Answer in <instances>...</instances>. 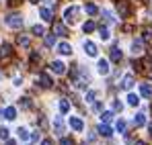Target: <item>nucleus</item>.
Returning <instances> with one entry per match:
<instances>
[{"label": "nucleus", "instance_id": "obj_26", "mask_svg": "<svg viewBox=\"0 0 152 145\" xmlns=\"http://www.w3.org/2000/svg\"><path fill=\"white\" fill-rule=\"evenodd\" d=\"M31 31H33V35H37V37H43V35H45V29H43L41 25H35Z\"/></svg>", "mask_w": 152, "mask_h": 145}, {"label": "nucleus", "instance_id": "obj_33", "mask_svg": "<svg viewBox=\"0 0 152 145\" xmlns=\"http://www.w3.org/2000/svg\"><path fill=\"white\" fill-rule=\"evenodd\" d=\"M23 108H31V98H21V102H19Z\"/></svg>", "mask_w": 152, "mask_h": 145}, {"label": "nucleus", "instance_id": "obj_34", "mask_svg": "<svg viewBox=\"0 0 152 145\" xmlns=\"http://www.w3.org/2000/svg\"><path fill=\"white\" fill-rule=\"evenodd\" d=\"M95 98H97V92H95V90H91V92L86 94V102H95Z\"/></svg>", "mask_w": 152, "mask_h": 145}, {"label": "nucleus", "instance_id": "obj_44", "mask_svg": "<svg viewBox=\"0 0 152 145\" xmlns=\"http://www.w3.org/2000/svg\"><path fill=\"white\" fill-rule=\"evenodd\" d=\"M148 131H150V135H152V123H150V125H148Z\"/></svg>", "mask_w": 152, "mask_h": 145}, {"label": "nucleus", "instance_id": "obj_16", "mask_svg": "<svg viewBox=\"0 0 152 145\" xmlns=\"http://www.w3.org/2000/svg\"><path fill=\"white\" fill-rule=\"evenodd\" d=\"M140 94L144 98H152V86L150 84H140Z\"/></svg>", "mask_w": 152, "mask_h": 145}, {"label": "nucleus", "instance_id": "obj_23", "mask_svg": "<svg viewBox=\"0 0 152 145\" xmlns=\"http://www.w3.org/2000/svg\"><path fill=\"white\" fill-rule=\"evenodd\" d=\"M115 129H117V133H119V135H127V133H126V131H127L126 121H121V119H119V121H117V125H115Z\"/></svg>", "mask_w": 152, "mask_h": 145}, {"label": "nucleus", "instance_id": "obj_7", "mask_svg": "<svg viewBox=\"0 0 152 145\" xmlns=\"http://www.w3.org/2000/svg\"><path fill=\"white\" fill-rule=\"evenodd\" d=\"M10 55H12V47H10L8 43H4V45L0 47V59H2V61H6Z\"/></svg>", "mask_w": 152, "mask_h": 145}, {"label": "nucleus", "instance_id": "obj_43", "mask_svg": "<svg viewBox=\"0 0 152 145\" xmlns=\"http://www.w3.org/2000/svg\"><path fill=\"white\" fill-rule=\"evenodd\" d=\"M6 145H17V143L15 141H6Z\"/></svg>", "mask_w": 152, "mask_h": 145}, {"label": "nucleus", "instance_id": "obj_2", "mask_svg": "<svg viewBox=\"0 0 152 145\" xmlns=\"http://www.w3.org/2000/svg\"><path fill=\"white\" fill-rule=\"evenodd\" d=\"M78 12H80V10H78V6H70V8H66V10H64V21H66V23H76V19H78Z\"/></svg>", "mask_w": 152, "mask_h": 145}, {"label": "nucleus", "instance_id": "obj_39", "mask_svg": "<svg viewBox=\"0 0 152 145\" xmlns=\"http://www.w3.org/2000/svg\"><path fill=\"white\" fill-rule=\"evenodd\" d=\"M31 61H33V63L39 61V55H37V53H31Z\"/></svg>", "mask_w": 152, "mask_h": 145}, {"label": "nucleus", "instance_id": "obj_29", "mask_svg": "<svg viewBox=\"0 0 152 145\" xmlns=\"http://www.w3.org/2000/svg\"><path fill=\"white\" fill-rule=\"evenodd\" d=\"M99 33H101V39H103V41H107V39H109V29H107L105 25L99 27Z\"/></svg>", "mask_w": 152, "mask_h": 145}, {"label": "nucleus", "instance_id": "obj_18", "mask_svg": "<svg viewBox=\"0 0 152 145\" xmlns=\"http://www.w3.org/2000/svg\"><path fill=\"white\" fill-rule=\"evenodd\" d=\"M58 53H62V55H72V45L60 43V45H58Z\"/></svg>", "mask_w": 152, "mask_h": 145}, {"label": "nucleus", "instance_id": "obj_21", "mask_svg": "<svg viewBox=\"0 0 152 145\" xmlns=\"http://www.w3.org/2000/svg\"><path fill=\"white\" fill-rule=\"evenodd\" d=\"M17 43H19L21 47H29V43H31V39H29L27 35H19V37H17Z\"/></svg>", "mask_w": 152, "mask_h": 145}, {"label": "nucleus", "instance_id": "obj_19", "mask_svg": "<svg viewBox=\"0 0 152 145\" xmlns=\"http://www.w3.org/2000/svg\"><path fill=\"white\" fill-rule=\"evenodd\" d=\"M53 127H56V133H64V121H62V117L53 119Z\"/></svg>", "mask_w": 152, "mask_h": 145}, {"label": "nucleus", "instance_id": "obj_25", "mask_svg": "<svg viewBox=\"0 0 152 145\" xmlns=\"http://www.w3.org/2000/svg\"><path fill=\"white\" fill-rule=\"evenodd\" d=\"M17 133H19V139H21V141H27V139H31L29 131H27V129H23V127H21V129H19Z\"/></svg>", "mask_w": 152, "mask_h": 145}, {"label": "nucleus", "instance_id": "obj_27", "mask_svg": "<svg viewBox=\"0 0 152 145\" xmlns=\"http://www.w3.org/2000/svg\"><path fill=\"white\" fill-rule=\"evenodd\" d=\"M103 19H105V23H107V25H113V23H115V19H113V14H111L109 10H103Z\"/></svg>", "mask_w": 152, "mask_h": 145}, {"label": "nucleus", "instance_id": "obj_30", "mask_svg": "<svg viewBox=\"0 0 152 145\" xmlns=\"http://www.w3.org/2000/svg\"><path fill=\"white\" fill-rule=\"evenodd\" d=\"M70 110V102L68 100H60V113H68Z\"/></svg>", "mask_w": 152, "mask_h": 145}, {"label": "nucleus", "instance_id": "obj_31", "mask_svg": "<svg viewBox=\"0 0 152 145\" xmlns=\"http://www.w3.org/2000/svg\"><path fill=\"white\" fill-rule=\"evenodd\" d=\"M101 119H103V123H109L111 119H113V113H111V110H105V113L101 115Z\"/></svg>", "mask_w": 152, "mask_h": 145}, {"label": "nucleus", "instance_id": "obj_1", "mask_svg": "<svg viewBox=\"0 0 152 145\" xmlns=\"http://www.w3.org/2000/svg\"><path fill=\"white\" fill-rule=\"evenodd\" d=\"M6 25H8L10 29H21V27H23V17H21L19 12H10V14L6 17Z\"/></svg>", "mask_w": 152, "mask_h": 145}, {"label": "nucleus", "instance_id": "obj_4", "mask_svg": "<svg viewBox=\"0 0 152 145\" xmlns=\"http://www.w3.org/2000/svg\"><path fill=\"white\" fill-rule=\"evenodd\" d=\"M51 72L58 74V76H64V74H66V66H64L62 61L56 59V61H51Z\"/></svg>", "mask_w": 152, "mask_h": 145}, {"label": "nucleus", "instance_id": "obj_36", "mask_svg": "<svg viewBox=\"0 0 152 145\" xmlns=\"http://www.w3.org/2000/svg\"><path fill=\"white\" fill-rule=\"evenodd\" d=\"M113 108H115L117 113H121V110H124V104H121V102L117 100V102H113Z\"/></svg>", "mask_w": 152, "mask_h": 145}, {"label": "nucleus", "instance_id": "obj_38", "mask_svg": "<svg viewBox=\"0 0 152 145\" xmlns=\"http://www.w3.org/2000/svg\"><path fill=\"white\" fill-rule=\"evenodd\" d=\"M144 41H152V33L148 31V29L144 31Z\"/></svg>", "mask_w": 152, "mask_h": 145}, {"label": "nucleus", "instance_id": "obj_6", "mask_svg": "<svg viewBox=\"0 0 152 145\" xmlns=\"http://www.w3.org/2000/svg\"><path fill=\"white\" fill-rule=\"evenodd\" d=\"M39 86H41V88H51V86H53V82H51V78L50 76H48V74H39Z\"/></svg>", "mask_w": 152, "mask_h": 145}, {"label": "nucleus", "instance_id": "obj_35", "mask_svg": "<svg viewBox=\"0 0 152 145\" xmlns=\"http://www.w3.org/2000/svg\"><path fill=\"white\" fill-rule=\"evenodd\" d=\"M0 139H8V129L6 127H0Z\"/></svg>", "mask_w": 152, "mask_h": 145}, {"label": "nucleus", "instance_id": "obj_28", "mask_svg": "<svg viewBox=\"0 0 152 145\" xmlns=\"http://www.w3.org/2000/svg\"><path fill=\"white\" fill-rule=\"evenodd\" d=\"M82 31H84V33H93V31H95V23H93V21H86V23L82 25Z\"/></svg>", "mask_w": 152, "mask_h": 145}, {"label": "nucleus", "instance_id": "obj_8", "mask_svg": "<svg viewBox=\"0 0 152 145\" xmlns=\"http://www.w3.org/2000/svg\"><path fill=\"white\" fill-rule=\"evenodd\" d=\"M97 70L101 76H107V74L111 72V68H109V61L107 59H99V66H97Z\"/></svg>", "mask_w": 152, "mask_h": 145}, {"label": "nucleus", "instance_id": "obj_9", "mask_svg": "<svg viewBox=\"0 0 152 145\" xmlns=\"http://www.w3.org/2000/svg\"><path fill=\"white\" fill-rule=\"evenodd\" d=\"M97 133H99L101 137H107V139H109V137L113 135V131H111V129L107 127V123H105V125H103V123H101V125L97 127Z\"/></svg>", "mask_w": 152, "mask_h": 145}, {"label": "nucleus", "instance_id": "obj_32", "mask_svg": "<svg viewBox=\"0 0 152 145\" xmlns=\"http://www.w3.org/2000/svg\"><path fill=\"white\" fill-rule=\"evenodd\" d=\"M53 43H56V35H53V33H51V35H45V45L51 47Z\"/></svg>", "mask_w": 152, "mask_h": 145}, {"label": "nucleus", "instance_id": "obj_22", "mask_svg": "<svg viewBox=\"0 0 152 145\" xmlns=\"http://www.w3.org/2000/svg\"><path fill=\"white\" fill-rule=\"evenodd\" d=\"M144 123H146V117H144V115H142V113H140V115H136V117H134V127H136V129H138V127H142V125H144Z\"/></svg>", "mask_w": 152, "mask_h": 145}, {"label": "nucleus", "instance_id": "obj_13", "mask_svg": "<svg viewBox=\"0 0 152 145\" xmlns=\"http://www.w3.org/2000/svg\"><path fill=\"white\" fill-rule=\"evenodd\" d=\"M39 14H41V19H43L45 23H51V21H53V12H51V8H45V6H43V8L39 10Z\"/></svg>", "mask_w": 152, "mask_h": 145}, {"label": "nucleus", "instance_id": "obj_17", "mask_svg": "<svg viewBox=\"0 0 152 145\" xmlns=\"http://www.w3.org/2000/svg\"><path fill=\"white\" fill-rule=\"evenodd\" d=\"M121 57H124V55H121L119 47H111V61H113V63H119Z\"/></svg>", "mask_w": 152, "mask_h": 145}, {"label": "nucleus", "instance_id": "obj_24", "mask_svg": "<svg viewBox=\"0 0 152 145\" xmlns=\"http://www.w3.org/2000/svg\"><path fill=\"white\" fill-rule=\"evenodd\" d=\"M127 102H129V106H138L140 104V96L138 94H127Z\"/></svg>", "mask_w": 152, "mask_h": 145}, {"label": "nucleus", "instance_id": "obj_3", "mask_svg": "<svg viewBox=\"0 0 152 145\" xmlns=\"http://www.w3.org/2000/svg\"><path fill=\"white\" fill-rule=\"evenodd\" d=\"M82 47H84V51H86L91 57H97V53H99V51H97V45H95L93 41H84V43H82Z\"/></svg>", "mask_w": 152, "mask_h": 145}, {"label": "nucleus", "instance_id": "obj_5", "mask_svg": "<svg viewBox=\"0 0 152 145\" xmlns=\"http://www.w3.org/2000/svg\"><path fill=\"white\" fill-rule=\"evenodd\" d=\"M51 31H53V35H60V37H66V35H68V31H66V25H62V23H53Z\"/></svg>", "mask_w": 152, "mask_h": 145}, {"label": "nucleus", "instance_id": "obj_15", "mask_svg": "<svg viewBox=\"0 0 152 145\" xmlns=\"http://www.w3.org/2000/svg\"><path fill=\"white\" fill-rule=\"evenodd\" d=\"M70 127H72L74 131H82V129H84V123L80 121L78 117H70Z\"/></svg>", "mask_w": 152, "mask_h": 145}, {"label": "nucleus", "instance_id": "obj_41", "mask_svg": "<svg viewBox=\"0 0 152 145\" xmlns=\"http://www.w3.org/2000/svg\"><path fill=\"white\" fill-rule=\"evenodd\" d=\"M41 145H53V141H51V139H43V141H41Z\"/></svg>", "mask_w": 152, "mask_h": 145}, {"label": "nucleus", "instance_id": "obj_14", "mask_svg": "<svg viewBox=\"0 0 152 145\" xmlns=\"http://www.w3.org/2000/svg\"><path fill=\"white\" fill-rule=\"evenodd\" d=\"M132 86H134V76L127 74V76H124V80H121V88L124 90H132Z\"/></svg>", "mask_w": 152, "mask_h": 145}, {"label": "nucleus", "instance_id": "obj_37", "mask_svg": "<svg viewBox=\"0 0 152 145\" xmlns=\"http://www.w3.org/2000/svg\"><path fill=\"white\" fill-rule=\"evenodd\" d=\"M60 145H74V141H72V139H68V137H62Z\"/></svg>", "mask_w": 152, "mask_h": 145}, {"label": "nucleus", "instance_id": "obj_10", "mask_svg": "<svg viewBox=\"0 0 152 145\" xmlns=\"http://www.w3.org/2000/svg\"><path fill=\"white\" fill-rule=\"evenodd\" d=\"M132 53H134V55H142V53H144V43H142L140 39L132 43Z\"/></svg>", "mask_w": 152, "mask_h": 145}, {"label": "nucleus", "instance_id": "obj_12", "mask_svg": "<svg viewBox=\"0 0 152 145\" xmlns=\"http://www.w3.org/2000/svg\"><path fill=\"white\" fill-rule=\"evenodd\" d=\"M117 8H119V14H121L124 19L129 14V4H127L126 0H119V2H117Z\"/></svg>", "mask_w": 152, "mask_h": 145}, {"label": "nucleus", "instance_id": "obj_42", "mask_svg": "<svg viewBox=\"0 0 152 145\" xmlns=\"http://www.w3.org/2000/svg\"><path fill=\"white\" fill-rule=\"evenodd\" d=\"M134 145H146V143H144V141H136Z\"/></svg>", "mask_w": 152, "mask_h": 145}, {"label": "nucleus", "instance_id": "obj_11", "mask_svg": "<svg viewBox=\"0 0 152 145\" xmlns=\"http://www.w3.org/2000/svg\"><path fill=\"white\" fill-rule=\"evenodd\" d=\"M4 119L6 121H15L17 119V108L15 106H6L4 108Z\"/></svg>", "mask_w": 152, "mask_h": 145}, {"label": "nucleus", "instance_id": "obj_20", "mask_svg": "<svg viewBox=\"0 0 152 145\" xmlns=\"http://www.w3.org/2000/svg\"><path fill=\"white\" fill-rule=\"evenodd\" d=\"M84 10H86V14H91V17L99 12V8H97V6H95L93 2H86V4H84Z\"/></svg>", "mask_w": 152, "mask_h": 145}, {"label": "nucleus", "instance_id": "obj_40", "mask_svg": "<svg viewBox=\"0 0 152 145\" xmlns=\"http://www.w3.org/2000/svg\"><path fill=\"white\" fill-rule=\"evenodd\" d=\"M95 110H97V113H101V110H103V104H101V102H97V104H95Z\"/></svg>", "mask_w": 152, "mask_h": 145}]
</instances>
